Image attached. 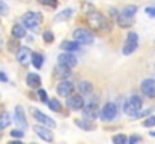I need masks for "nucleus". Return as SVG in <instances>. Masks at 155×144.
Instances as JSON below:
<instances>
[{"label":"nucleus","instance_id":"obj_7","mask_svg":"<svg viewBox=\"0 0 155 144\" xmlns=\"http://www.w3.org/2000/svg\"><path fill=\"white\" fill-rule=\"evenodd\" d=\"M17 60L20 65L27 66L29 63H32V51L27 47H20L17 50Z\"/></svg>","mask_w":155,"mask_h":144},{"label":"nucleus","instance_id":"obj_24","mask_svg":"<svg viewBox=\"0 0 155 144\" xmlns=\"http://www.w3.org/2000/svg\"><path fill=\"white\" fill-rule=\"evenodd\" d=\"M136 12H137V6H134V5H130V6H127L120 14H124L125 17H130V18H134V15H136Z\"/></svg>","mask_w":155,"mask_h":144},{"label":"nucleus","instance_id":"obj_18","mask_svg":"<svg viewBox=\"0 0 155 144\" xmlns=\"http://www.w3.org/2000/svg\"><path fill=\"white\" fill-rule=\"evenodd\" d=\"M12 36L17 39H23L26 36V27L23 24H14L12 27Z\"/></svg>","mask_w":155,"mask_h":144},{"label":"nucleus","instance_id":"obj_10","mask_svg":"<svg viewBox=\"0 0 155 144\" xmlns=\"http://www.w3.org/2000/svg\"><path fill=\"white\" fill-rule=\"evenodd\" d=\"M140 89H142V93L145 96H148V98H155V80L148 78V80L142 81Z\"/></svg>","mask_w":155,"mask_h":144},{"label":"nucleus","instance_id":"obj_35","mask_svg":"<svg viewBox=\"0 0 155 144\" xmlns=\"http://www.w3.org/2000/svg\"><path fill=\"white\" fill-rule=\"evenodd\" d=\"M145 11H146V14L149 17H155V8H146Z\"/></svg>","mask_w":155,"mask_h":144},{"label":"nucleus","instance_id":"obj_28","mask_svg":"<svg viewBox=\"0 0 155 144\" xmlns=\"http://www.w3.org/2000/svg\"><path fill=\"white\" fill-rule=\"evenodd\" d=\"M38 96H39L41 102H47V101H48V95H47V92H45V90H42V89H39V90H38Z\"/></svg>","mask_w":155,"mask_h":144},{"label":"nucleus","instance_id":"obj_33","mask_svg":"<svg viewBox=\"0 0 155 144\" xmlns=\"http://www.w3.org/2000/svg\"><path fill=\"white\" fill-rule=\"evenodd\" d=\"M140 141H142V137H139V135H133V137H130V138H128V143L130 144L140 143Z\"/></svg>","mask_w":155,"mask_h":144},{"label":"nucleus","instance_id":"obj_37","mask_svg":"<svg viewBox=\"0 0 155 144\" xmlns=\"http://www.w3.org/2000/svg\"><path fill=\"white\" fill-rule=\"evenodd\" d=\"M151 135H152V137H154V135H155V132H151Z\"/></svg>","mask_w":155,"mask_h":144},{"label":"nucleus","instance_id":"obj_8","mask_svg":"<svg viewBox=\"0 0 155 144\" xmlns=\"http://www.w3.org/2000/svg\"><path fill=\"white\" fill-rule=\"evenodd\" d=\"M32 116L35 117V120H38V122H39L41 125H44V126H48V128H54V126H56V122L53 120L51 117L45 116V114L41 113L39 110L32 108Z\"/></svg>","mask_w":155,"mask_h":144},{"label":"nucleus","instance_id":"obj_34","mask_svg":"<svg viewBox=\"0 0 155 144\" xmlns=\"http://www.w3.org/2000/svg\"><path fill=\"white\" fill-rule=\"evenodd\" d=\"M41 5H47V6H56L57 2L56 0H38Z\"/></svg>","mask_w":155,"mask_h":144},{"label":"nucleus","instance_id":"obj_5","mask_svg":"<svg viewBox=\"0 0 155 144\" xmlns=\"http://www.w3.org/2000/svg\"><path fill=\"white\" fill-rule=\"evenodd\" d=\"M137 47H139V36H137V33H134V32L128 33V35H127V41H125V44H124L122 53H124L125 56H130V54H133V53L137 50Z\"/></svg>","mask_w":155,"mask_h":144},{"label":"nucleus","instance_id":"obj_30","mask_svg":"<svg viewBox=\"0 0 155 144\" xmlns=\"http://www.w3.org/2000/svg\"><path fill=\"white\" fill-rule=\"evenodd\" d=\"M11 135H12L14 138H23V137H24V132L20 131V129H14V131L11 132Z\"/></svg>","mask_w":155,"mask_h":144},{"label":"nucleus","instance_id":"obj_16","mask_svg":"<svg viewBox=\"0 0 155 144\" xmlns=\"http://www.w3.org/2000/svg\"><path fill=\"white\" fill-rule=\"evenodd\" d=\"M26 83H27V86L29 87H32V89H39L41 87V77L38 75V74H29L27 75V78H26Z\"/></svg>","mask_w":155,"mask_h":144},{"label":"nucleus","instance_id":"obj_26","mask_svg":"<svg viewBox=\"0 0 155 144\" xmlns=\"http://www.w3.org/2000/svg\"><path fill=\"white\" fill-rule=\"evenodd\" d=\"M113 143L116 144H127L128 143V138L125 135H114L113 137Z\"/></svg>","mask_w":155,"mask_h":144},{"label":"nucleus","instance_id":"obj_13","mask_svg":"<svg viewBox=\"0 0 155 144\" xmlns=\"http://www.w3.org/2000/svg\"><path fill=\"white\" fill-rule=\"evenodd\" d=\"M59 63L60 65H65V66H68V68H74L75 65H77V59L71 54V53H63V54H60L59 56Z\"/></svg>","mask_w":155,"mask_h":144},{"label":"nucleus","instance_id":"obj_31","mask_svg":"<svg viewBox=\"0 0 155 144\" xmlns=\"http://www.w3.org/2000/svg\"><path fill=\"white\" fill-rule=\"evenodd\" d=\"M143 125L146 126V128H151V126H155V117H148L145 122H143Z\"/></svg>","mask_w":155,"mask_h":144},{"label":"nucleus","instance_id":"obj_12","mask_svg":"<svg viewBox=\"0 0 155 144\" xmlns=\"http://www.w3.org/2000/svg\"><path fill=\"white\" fill-rule=\"evenodd\" d=\"M72 90H74V86H72V83L68 81V80H63V81L59 83V86H57V95L63 96V98L69 96L72 93Z\"/></svg>","mask_w":155,"mask_h":144},{"label":"nucleus","instance_id":"obj_20","mask_svg":"<svg viewBox=\"0 0 155 144\" xmlns=\"http://www.w3.org/2000/svg\"><path fill=\"white\" fill-rule=\"evenodd\" d=\"M77 89L80 90L81 95H86V93H91L92 92V84L89 81H81V83H78Z\"/></svg>","mask_w":155,"mask_h":144},{"label":"nucleus","instance_id":"obj_17","mask_svg":"<svg viewBox=\"0 0 155 144\" xmlns=\"http://www.w3.org/2000/svg\"><path fill=\"white\" fill-rule=\"evenodd\" d=\"M80 47H81V45H80L77 41H63V42L60 44V50L68 51V53L77 51V50H80Z\"/></svg>","mask_w":155,"mask_h":144},{"label":"nucleus","instance_id":"obj_25","mask_svg":"<svg viewBox=\"0 0 155 144\" xmlns=\"http://www.w3.org/2000/svg\"><path fill=\"white\" fill-rule=\"evenodd\" d=\"M47 104H48V108L51 111H60V108H62V105L57 99H50V101H47Z\"/></svg>","mask_w":155,"mask_h":144},{"label":"nucleus","instance_id":"obj_23","mask_svg":"<svg viewBox=\"0 0 155 144\" xmlns=\"http://www.w3.org/2000/svg\"><path fill=\"white\" fill-rule=\"evenodd\" d=\"M11 125V117L8 113H2L0 114V129H5Z\"/></svg>","mask_w":155,"mask_h":144},{"label":"nucleus","instance_id":"obj_2","mask_svg":"<svg viewBox=\"0 0 155 144\" xmlns=\"http://www.w3.org/2000/svg\"><path fill=\"white\" fill-rule=\"evenodd\" d=\"M21 21H23V26H24L26 29H30V30L36 32V30L39 29L41 21H42V15H41L39 12H36V11H33V12H26V14L23 15Z\"/></svg>","mask_w":155,"mask_h":144},{"label":"nucleus","instance_id":"obj_15","mask_svg":"<svg viewBox=\"0 0 155 144\" xmlns=\"http://www.w3.org/2000/svg\"><path fill=\"white\" fill-rule=\"evenodd\" d=\"M54 75H56V77H59V78L66 80V78H69V77H71V68H68V66H65V65H60V63H59V66H56V69H54Z\"/></svg>","mask_w":155,"mask_h":144},{"label":"nucleus","instance_id":"obj_4","mask_svg":"<svg viewBox=\"0 0 155 144\" xmlns=\"http://www.w3.org/2000/svg\"><path fill=\"white\" fill-rule=\"evenodd\" d=\"M72 36H74V41H77L80 45H91L94 42V35L86 29H75Z\"/></svg>","mask_w":155,"mask_h":144},{"label":"nucleus","instance_id":"obj_22","mask_svg":"<svg viewBox=\"0 0 155 144\" xmlns=\"http://www.w3.org/2000/svg\"><path fill=\"white\" fill-rule=\"evenodd\" d=\"M42 60H44V57L39 53H32V63L36 69H39L42 66Z\"/></svg>","mask_w":155,"mask_h":144},{"label":"nucleus","instance_id":"obj_1","mask_svg":"<svg viewBox=\"0 0 155 144\" xmlns=\"http://www.w3.org/2000/svg\"><path fill=\"white\" fill-rule=\"evenodd\" d=\"M87 23L92 29L98 30V32H105L110 29V23L107 20V17L101 14V12H95V11H91L89 15H87Z\"/></svg>","mask_w":155,"mask_h":144},{"label":"nucleus","instance_id":"obj_29","mask_svg":"<svg viewBox=\"0 0 155 144\" xmlns=\"http://www.w3.org/2000/svg\"><path fill=\"white\" fill-rule=\"evenodd\" d=\"M15 41H11L9 44H8V47H9V50L11 51H17L18 48H20V45H18V42H17V38H14Z\"/></svg>","mask_w":155,"mask_h":144},{"label":"nucleus","instance_id":"obj_3","mask_svg":"<svg viewBox=\"0 0 155 144\" xmlns=\"http://www.w3.org/2000/svg\"><path fill=\"white\" fill-rule=\"evenodd\" d=\"M143 107V101L140 96H130V99H127L125 105H124V111L128 114V116H134L137 114Z\"/></svg>","mask_w":155,"mask_h":144},{"label":"nucleus","instance_id":"obj_36","mask_svg":"<svg viewBox=\"0 0 155 144\" xmlns=\"http://www.w3.org/2000/svg\"><path fill=\"white\" fill-rule=\"evenodd\" d=\"M0 81H8V78H6V75L3 72H0Z\"/></svg>","mask_w":155,"mask_h":144},{"label":"nucleus","instance_id":"obj_14","mask_svg":"<svg viewBox=\"0 0 155 144\" xmlns=\"http://www.w3.org/2000/svg\"><path fill=\"white\" fill-rule=\"evenodd\" d=\"M15 122L17 125L21 128V129H26L27 128V122H26V114H24V110L23 107H15Z\"/></svg>","mask_w":155,"mask_h":144},{"label":"nucleus","instance_id":"obj_21","mask_svg":"<svg viewBox=\"0 0 155 144\" xmlns=\"http://www.w3.org/2000/svg\"><path fill=\"white\" fill-rule=\"evenodd\" d=\"M72 14H74V11H72V9H63L60 14H57V15L54 17V20H57V21H62V20H69V18L72 17Z\"/></svg>","mask_w":155,"mask_h":144},{"label":"nucleus","instance_id":"obj_19","mask_svg":"<svg viewBox=\"0 0 155 144\" xmlns=\"http://www.w3.org/2000/svg\"><path fill=\"white\" fill-rule=\"evenodd\" d=\"M75 123H77V126H80V128L84 129V131H92V129H95V123H94L92 120H89V119H86V120H77Z\"/></svg>","mask_w":155,"mask_h":144},{"label":"nucleus","instance_id":"obj_38","mask_svg":"<svg viewBox=\"0 0 155 144\" xmlns=\"http://www.w3.org/2000/svg\"><path fill=\"white\" fill-rule=\"evenodd\" d=\"M0 45H2V36H0Z\"/></svg>","mask_w":155,"mask_h":144},{"label":"nucleus","instance_id":"obj_27","mask_svg":"<svg viewBox=\"0 0 155 144\" xmlns=\"http://www.w3.org/2000/svg\"><path fill=\"white\" fill-rule=\"evenodd\" d=\"M44 42H47V44H51L53 41H54V36H53V33L50 32V30H47L45 33H44Z\"/></svg>","mask_w":155,"mask_h":144},{"label":"nucleus","instance_id":"obj_32","mask_svg":"<svg viewBox=\"0 0 155 144\" xmlns=\"http://www.w3.org/2000/svg\"><path fill=\"white\" fill-rule=\"evenodd\" d=\"M9 12V8H8V5H5L3 2H0V15H6Z\"/></svg>","mask_w":155,"mask_h":144},{"label":"nucleus","instance_id":"obj_9","mask_svg":"<svg viewBox=\"0 0 155 144\" xmlns=\"http://www.w3.org/2000/svg\"><path fill=\"white\" fill-rule=\"evenodd\" d=\"M66 104H68V107H69L72 111H78V110L83 108V105H84V99H83V96L81 95H69Z\"/></svg>","mask_w":155,"mask_h":144},{"label":"nucleus","instance_id":"obj_11","mask_svg":"<svg viewBox=\"0 0 155 144\" xmlns=\"http://www.w3.org/2000/svg\"><path fill=\"white\" fill-rule=\"evenodd\" d=\"M33 131L36 132V135L41 138V140H44V141H47V143H51L53 141V132L48 129V126H33Z\"/></svg>","mask_w":155,"mask_h":144},{"label":"nucleus","instance_id":"obj_6","mask_svg":"<svg viewBox=\"0 0 155 144\" xmlns=\"http://www.w3.org/2000/svg\"><path fill=\"white\" fill-rule=\"evenodd\" d=\"M116 114H117V107H116V104L107 102L103 107L101 113H100V117H101V120H104V122H110V120H113V119L116 117Z\"/></svg>","mask_w":155,"mask_h":144}]
</instances>
